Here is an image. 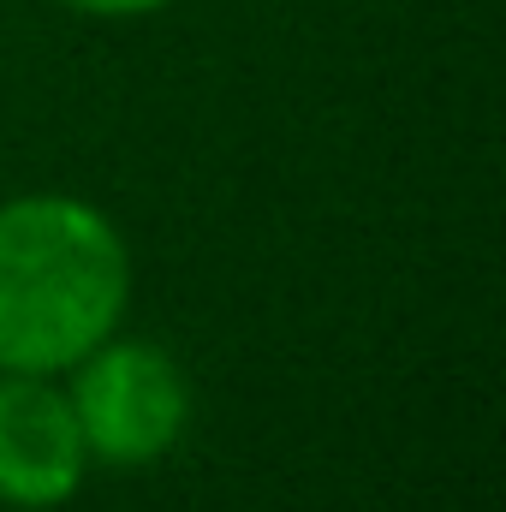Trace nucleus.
<instances>
[{
  "label": "nucleus",
  "mask_w": 506,
  "mask_h": 512,
  "mask_svg": "<svg viewBox=\"0 0 506 512\" xmlns=\"http://www.w3.org/2000/svg\"><path fill=\"white\" fill-rule=\"evenodd\" d=\"M126 245L78 197L0 209V370L48 376L90 358L126 310Z\"/></svg>",
  "instance_id": "obj_1"
},
{
  "label": "nucleus",
  "mask_w": 506,
  "mask_h": 512,
  "mask_svg": "<svg viewBox=\"0 0 506 512\" xmlns=\"http://www.w3.org/2000/svg\"><path fill=\"white\" fill-rule=\"evenodd\" d=\"M78 393H72V417L84 429V447L102 453L108 465H143L161 459L191 417V387L173 370V358H161L155 346L126 340V346H96L90 358H78Z\"/></svg>",
  "instance_id": "obj_2"
},
{
  "label": "nucleus",
  "mask_w": 506,
  "mask_h": 512,
  "mask_svg": "<svg viewBox=\"0 0 506 512\" xmlns=\"http://www.w3.org/2000/svg\"><path fill=\"white\" fill-rule=\"evenodd\" d=\"M84 429L72 399L36 376L0 382V501L12 507H60L84 477Z\"/></svg>",
  "instance_id": "obj_3"
},
{
  "label": "nucleus",
  "mask_w": 506,
  "mask_h": 512,
  "mask_svg": "<svg viewBox=\"0 0 506 512\" xmlns=\"http://www.w3.org/2000/svg\"><path fill=\"white\" fill-rule=\"evenodd\" d=\"M66 6H78V12H108V18H120V12H155V6H167V0H66Z\"/></svg>",
  "instance_id": "obj_4"
}]
</instances>
